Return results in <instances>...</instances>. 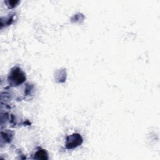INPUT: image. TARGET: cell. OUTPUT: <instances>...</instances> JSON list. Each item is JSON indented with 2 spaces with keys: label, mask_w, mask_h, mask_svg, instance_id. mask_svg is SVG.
<instances>
[{
  "label": "cell",
  "mask_w": 160,
  "mask_h": 160,
  "mask_svg": "<svg viewBox=\"0 0 160 160\" xmlns=\"http://www.w3.org/2000/svg\"><path fill=\"white\" fill-rule=\"evenodd\" d=\"M8 81L9 83L13 86H19L26 81L25 74L19 68L14 67L10 72Z\"/></svg>",
  "instance_id": "1"
},
{
  "label": "cell",
  "mask_w": 160,
  "mask_h": 160,
  "mask_svg": "<svg viewBox=\"0 0 160 160\" xmlns=\"http://www.w3.org/2000/svg\"><path fill=\"white\" fill-rule=\"evenodd\" d=\"M82 142V137L79 134L74 133L68 136L66 141V147L67 149H73L80 146Z\"/></svg>",
  "instance_id": "2"
},
{
  "label": "cell",
  "mask_w": 160,
  "mask_h": 160,
  "mask_svg": "<svg viewBox=\"0 0 160 160\" xmlns=\"http://www.w3.org/2000/svg\"><path fill=\"white\" fill-rule=\"evenodd\" d=\"M35 158L36 159H48V154L44 149H39L35 153Z\"/></svg>",
  "instance_id": "3"
},
{
  "label": "cell",
  "mask_w": 160,
  "mask_h": 160,
  "mask_svg": "<svg viewBox=\"0 0 160 160\" xmlns=\"http://www.w3.org/2000/svg\"><path fill=\"white\" fill-rule=\"evenodd\" d=\"M19 2V1H6L7 6L9 8H12L15 7Z\"/></svg>",
  "instance_id": "4"
}]
</instances>
